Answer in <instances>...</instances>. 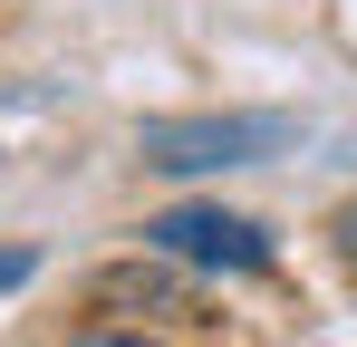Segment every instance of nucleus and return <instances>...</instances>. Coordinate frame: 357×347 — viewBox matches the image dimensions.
Instances as JSON below:
<instances>
[{"instance_id": "1", "label": "nucleus", "mask_w": 357, "mask_h": 347, "mask_svg": "<svg viewBox=\"0 0 357 347\" xmlns=\"http://www.w3.org/2000/svg\"><path fill=\"white\" fill-rule=\"evenodd\" d=\"M271 145H290V116H155L145 125V164H165V174L251 164Z\"/></svg>"}, {"instance_id": "2", "label": "nucleus", "mask_w": 357, "mask_h": 347, "mask_svg": "<svg viewBox=\"0 0 357 347\" xmlns=\"http://www.w3.org/2000/svg\"><path fill=\"white\" fill-rule=\"evenodd\" d=\"M145 241L193 270H271V231L241 213H165V222H145Z\"/></svg>"}, {"instance_id": "3", "label": "nucleus", "mask_w": 357, "mask_h": 347, "mask_svg": "<svg viewBox=\"0 0 357 347\" xmlns=\"http://www.w3.org/2000/svg\"><path fill=\"white\" fill-rule=\"evenodd\" d=\"M328 241H338V261H348V270H357V193H348V203H338V213H328Z\"/></svg>"}, {"instance_id": "4", "label": "nucleus", "mask_w": 357, "mask_h": 347, "mask_svg": "<svg viewBox=\"0 0 357 347\" xmlns=\"http://www.w3.org/2000/svg\"><path fill=\"white\" fill-rule=\"evenodd\" d=\"M29 270H39L29 251H0V289H20V280H29Z\"/></svg>"}, {"instance_id": "5", "label": "nucleus", "mask_w": 357, "mask_h": 347, "mask_svg": "<svg viewBox=\"0 0 357 347\" xmlns=\"http://www.w3.org/2000/svg\"><path fill=\"white\" fill-rule=\"evenodd\" d=\"M77 347H155V338H135V328H97V338H77Z\"/></svg>"}]
</instances>
